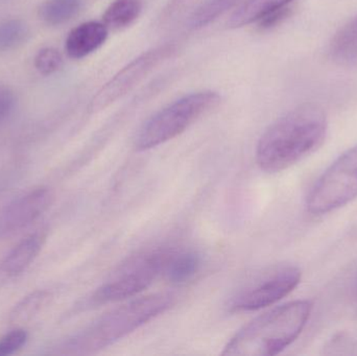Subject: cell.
<instances>
[{
    "label": "cell",
    "mask_w": 357,
    "mask_h": 356,
    "mask_svg": "<svg viewBox=\"0 0 357 356\" xmlns=\"http://www.w3.org/2000/svg\"><path fill=\"white\" fill-rule=\"evenodd\" d=\"M356 293H357V281H356Z\"/></svg>",
    "instance_id": "cb8c5ba5"
},
{
    "label": "cell",
    "mask_w": 357,
    "mask_h": 356,
    "mask_svg": "<svg viewBox=\"0 0 357 356\" xmlns=\"http://www.w3.org/2000/svg\"><path fill=\"white\" fill-rule=\"evenodd\" d=\"M220 102V94L211 90L178 98L155 113L140 127L135 138L136 150H151L174 139Z\"/></svg>",
    "instance_id": "277c9868"
},
{
    "label": "cell",
    "mask_w": 357,
    "mask_h": 356,
    "mask_svg": "<svg viewBox=\"0 0 357 356\" xmlns=\"http://www.w3.org/2000/svg\"><path fill=\"white\" fill-rule=\"evenodd\" d=\"M26 25L19 19H8L0 22V52L12 49L26 36Z\"/></svg>",
    "instance_id": "d6986e66"
},
{
    "label": "cell",
    "mask_w": 357,
    "mask_h": 356,
    "mask_svg": "<svg viewBox=\"0 0 357 356\" xmlns=\"http://www.w3.org/2000/svg\"><path fill=\"white\" fill-rule=\"evenodd\" d=\"M167 295L135 298L110 313L56 347L59 355H89L102 350L152 321L171 307Z\"/></svg>",
    "instance_id": "3957f363"
},
{
    "label": "cell",
    "mask_w": 357,
    "mask_h": 356,
    "mask_svg": "<svg viewBox=\"0 0 357 356\" xmlns=\"http://www.w3.org/2000/svg\"><path fill=\"white\" fill-rule=\"evenodd\" d=\"M356 198L357 144L341 155L319 178L308 194L306 207L312 215H327Z\"/></svg>",
    "instance_id": "8992f818"
},
{
    "label": "cell",
    "mask_w": 357,
    "mask_h": 356,
    "mask_svg": "<svg viewBox=\"0 0 357 356\" xmlns=\"http://www.w3.org/2000/svg\"><path fill=\"white\" fill-rule=\"evenodd\" d=\"M236 0H205L189 19V27L202 29L232 8Z\"/></svg>",
    "instance_id": "e0dca14e"
},
{
    "label": "cell",
    "mask_w": 357,
    "mask_h": 356,
    "mask_svg": "<svg viewBox=\"0 0 357 356\" xmlns=\"http://www.w3.org/2000/svg\"><path fill=\"white\" fill-rule=\"evenodd\" d=\"M201 268V257L193 251H171L163 275L173 284H186Z\"/></svg>",
    "instance_id": "7c38bea8"
},
{
    "label": "cell",
    "mask_w": 357,
    "mask_h": 356,
    "mask_svg": "<svg viewBox=\"0 0 357 356\" xmlns=\"http://www.w3.org/2000/svg\"><path fill=\"white\" fill-rule=\"evenodd\" d=\"M142 10V0H114L104 13L102 22L108 29H126L139 18Z\"/></svg>",
    "instance_id": "9a60e30c"
},
{
    "label": "cell",
    "mask_w": 357,
    "mask_h": 356,
    "mask_svg": "<svg viewBox=\"0 0 357 356\" xmlns=\"http://www.w3.org/2000/svg\"><path fill=\"white\" fill-rule=\"evenodd\" d=\"M312 303L298 300L276 307L254 319L234 334L222 355L272 356L293 344L303 332Z\"/></svg>",
    "instance_id": "7a4b0ae2"
},
{
    "label": "cell",
    "mask_w": 357,
    "mask_h": 356,
    "mask_svg": "<svg viewBox=\"0 0 357 356\" xmlns=\"http://www.w3.org/2000/svg\"><path fill=\"white\" fill-rule=\"evenodd\" d=\"M29 340V334L22 328H17L0 338V356L14 355L20 350Z\"/></svg>",
    "instance_id": "44dd1931"
},
{
    "label": "cell",
    "mask_w": 357,
    "mask_h": 356,
    "mask_svg": "<svg viewBox=\"0 0 357 356\" xmlns=\"http://www.w3.org/2000/svg\"><path fill=\"white\" fill-rule=\"evenodd\" d=\"M52 201V190L40 186L8 203L0 210V240L12 238L31 226L50 208Z\"/></svg>",
    "instance_id": "9c48e42d"
},
{
    "label": "cell",
    "mask_w": 357,
    "mask_h": 356,
    "mask_svg": "<svg viewBox=\"0 0 357 356\" xmlns=\"http://www.w3.org/2000/svg\"><path fill=\"white\" fill-rule=\"evenodd\" d=\"M50 293L47 291H36L22 299L18 304L15 305L10 319L13 321H26L37 315L42 307H45L50 299Z\"/></svg>",
    "instance_id": "ac0fdd59"
},
{
    "label": "cell",
    "mask_w": 357,
    "mask_h": 356,
    "mask_svg": "<svg viewBox=\"0 0 357 356\" xmlns=\"http://www.w3.org/2000/svg\"><path fill=\"white\" fill-rule=\"evenodd\" d=\"M83 6V0H46L40 6L39 16L46 24L56 26L75 18Z\"/></svg>",
    "instance_id": "2e32d148"
},
{
    "label": "cell",
    "mask_w": 357,
    "mask_h": 356,
    "mask_svg": "<svg viewBox=\"0 0 357 356\" xmlns=\"http://www.w3.org/2000/svg\"><path fill=\"white\" fill-rule=\"evenodd\" d=\"M63 58L54 48H43L35 58V66L42 75H52L62 66Z\"/></svg>",
    "instance_id": "ffe728a7"
},
{
    "label": "cell",
    "mask_w": 357,
    "mask_h": 356,
    "mask_svg": "<svg viewBox=\"0 0 357 356\" xmlns=\"http://www.w3.org/2000/svg\"><path fill=\"white\" fill-rule=\"evenodd\" d=\"M328 121L322 107L305 102L268 127L258 141L256 160L262 171L278 173L316 152L326 138Z\"/></svg>",
    "instance_id": "6da1fadb"
},
{
    "label": "cell",
    "mask_w": 357,
    "mask_h": 356,
    "mask_svg": "<svg viewBox=\"0 0 357 356\" xmlns=\"http://www.w3.org/2000/svg\"><path fill=\"white\" fill-rule=\"evenodd\" d=\"M176 52L177 46L173 43L163 44L142 52L100 88L90 105L91 110L98 112L114 104L139 85L151 72L172 58Z\"/></svg>",
    "instance_id": "ba28073f"
},
{
    "label": "cell",
    "mask_w": 357,
    "mask_h": 356,
    "mask_svg": "<svg viewBox=\"0 0 357 356\" xmlns=\"http://www.w3.org/2000/svg\"><path fill=\"white\" fill-rule=\"evenodd\" d=\"M289 13H291V8L289 6L271 10L257 21L258 25L264 29L276 26L281 21L289 17Z\"/></svg>",
    "instance_id": "7402d4cb"
},
{
    "label": "cell",
    "mask_w": 357,
    "mask_h": 356,
    "mask_svg": "<svg viewBox=\"0 0 357 356\" xmlns=\"http://www.w3.org/2000/svg\"><path fill=\"white\" fill-rule=\"evenodd\" d=\"M294 0H245L237 8L228 21L230 29H241L257 22L266 13L289 6Z\"/></svg>",
    "instance_id": "5bb4252c"
},
{
    "label": "cell",
    "mask_w": 357,
    "mask_h": 356,
    "mask_svg": "<svg viewBox=\"0 0 357 356\" xmlns=\"http://www.w3.org/2000/svg\"><path fill=\"white\" fill-rule=\"evenodd\" d=\"M329 54L339 64H357V15L337 31L331 40Z\"/></svg>",
    "instance_id": "4fadbf2b"
},
{
    "label": "cell",
    "mask_w": 357,
    "mask_h": 356,
    "mask_svg": "<svg viewBox=\"0 0 357 356\" xmlns=\"http://www.w3.org/2000/svg\"><path fill=\"white\" fill-rule=\"evenodd\" d=\"M171 250L144 251L128 259L88 299V305L107 304L134 298L163 275Z\"/></svg>",
    "instance_id": "5b68a950"
},
{
    "label": "cell",
    "mask_w": 357,
    "mask_h": 356,
    "mask_svg": "<svg viewBox=\"0 0 357 356\" xmlns=\"http://www.w3.org/2000/svg\"><path fill=\"white\" fill-rule=\"evenodd\" d=\"M109 29L104 22L88 21L75 27L67 36L65 49L70 58L83 59L104 45Z\"/></svg>",
    "instance_id": "8fae6325"
},
{
    "label": "cell",
    "mask_w": 357,
    "mask_h": 356,
    "mask_svg": "<svg viewBox=\"0 0 357 356\" xmlns=\"http://www.w3.org/2000/svg\"><path fill=\"white\" fill-rule=\"evenodd\" d=\"M299 268L276 265L258 272L236 291L231 299L233 311H253L272 307L291 294L301 281Z\"/></svg>",
    "instance_id": "52a82bcc"
},
{
    "label": "cell",
    "mask_w": 357,
    "mask_h": 356,
    "mask_svg": "<svg viewBox=\"0 0 357 356\" xmlns=\"http://www.w3.org/2000/svg\"><path fill=\"white\" fill-rule=\"evenodd\" d=\"M14 105V93L6 86L0 85V121L10 114Z\"/></svg>",
    "instance_id": "603a6c76"
},
{
    "label": "cell",
    "mask_w": 357,
    "mask_h": 356,
    "mask_svg": "<svg viewBox=\"0 0 357 356\" xmlns=\"http://www.w3.org/2000/svg\"><path fill=\"white\" fill-rule=\"evenodd\" d=\"M45 240L43 232H35L20 240L0 259V288L10 286L25 273L41 252Z\"/></svg>",
    "instance_id": "30bf717a"
}]
</instances>
